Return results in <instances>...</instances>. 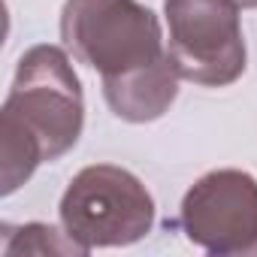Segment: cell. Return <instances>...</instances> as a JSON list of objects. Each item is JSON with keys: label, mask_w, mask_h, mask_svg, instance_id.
<instances>
[{"label": "cell", "mask_w": 257, "mask_h": 257, "mask_svg": "<svg viewBox=\"0 0 257 257\" xmlns=\"http://www.w3.org/2000/svg\"><path fill=\"white\" fill-rule=\"evenodd\" d=\"M82 127L85 97L67 52L49 43L28 49L0 109V194L10 197L40 164L64 158Z\"/></svg>", "instance_id": "6da1fadb"}, {"label": "cell", "mask_w": 257, "mask_h": 257, "mask_svg": "<svg viewBox=\"0 0 257 257\" xmlns=\"http://www.w3.org/2000/svg\"><path fill=\"white\" fill-rule=\"evenodd\" d=\"M61 40L103 82L134 76L170 58L161 19L140 0H67Z\"/></svg>", "instance_id": "7a4b0ae2"}, {"label": "cell", "mask_w": 257, "mask_h": 257, "mask_svg": "<svg viewBox=\"0 0 257 257\" xmlns=\"http://www.w3.org/2000/svg\"><path fill=\"white\" fill-rule=\"evenodd\" d=\"M61 227L82 248H121L146 239L155 227V197L124 167L91 164L79 170L61 203Z\"/></svg>", "instance_id": "3957f363"}, {"label": "cell", "mask_w": 257, "mask_h": 257, "mask_svg": "<svg viewBox=\"0 0 257 257\" xmlns=\"http://www.w3.org/2000/svg\"><path fill=\"white\" fill-rule=\"evenodd\" d=\"M239 0H164L167 52L185 82L227 88L242 79L248 49Z\"/></svg>", "instance_id": "277c9868"}, {"label": "cell", "mask_w": 257, "mask_h": 257, "mask_svg": "<svg viewBox=\"0 0 257 257\" xmlns=\"http://www.w3.org/2000/svg\"><path fill=\"white\" fill-rule=\"evenodd\" d=\"M179 224L212 257H257V179L245 170H212L182 197Z\"/></svg>", "instance_id": "5b68a950"}, {"label": "cell", "mask_w": 257, "mask_h": 257, "mask_svg": "<svg viewBox=\"0 0 257 257\" xmlns=\"http://www.w3.org/2000/svg\"><path fill=\"white\" fill-rule=\"evenodd\" d=\"M179 70L173 58L140 70L134 76H124L115 82H103V97L109 109L131 124H149L158 121L179 97Z\"/></svg>", "instance_id": "8992f818"}, {"label": "cell", "mask_w": 257, "mask_h": 257, "mask_svg": "<svg viewBox=\"0 0 257 257\" xmlns=\"http://www.w3.org/2000/svg\"><path fill=\"white\" fill-rule=\"evenodd\" d=\"M4 254H91L88 248H82L76 239H70V233L52 227V224H25V227H10L4 224Z\"/></svg>", "instance_id": "52a82bcc"}, {"label": "cell", "mask_w": 257, "mask_h": 257, "mask_svg": "<svg viewBox=\"0 0 257 257\" xmlns=\"http://www.w3.org/2000/svg\"><path fill=\"white\" fill-rule=\"evenodd\" d=\"M239 7H242V10H245V7L254 10V7H257V0H239Z\"/></svg>", "instance_id": "ba28073f"}]
</instances>
